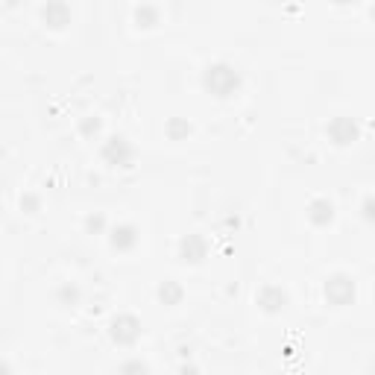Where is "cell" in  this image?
<instances>
[{"label": "cell", "mask_w": 375, "mask_h": 375, "mask_svg": "<svg viewBox=\"0 0 375 375\" xmlns=\"http://www.w3.org/2000/svg\"><path fill=\"white\" fill-rule=\"evenodd\" d=\"M112 244H115L118 249H129V246L135 244V229H132V226H118V229L112 232Z\"/></svg>", "instance_id": "30bf717a"}, {"label": "cell", "mask_w": 375, "mask_h": 375, "mask_svg": "<svg viewBox=\"0 0 375 375\" xmlns=\"http://www.w3.org/2000/svg\"><path fill=\"white\" fill-rule=\"evenodd\" d=\"M328 135L335 138L337 144H349V141H355L358 129H355V123L349 118H335L331 120V127H328Z\"/></svg>", "instance_id": "8992f818"}, {"label": "cell", "mask_w": 375, "mask_h": 375, "mask_svg": "<svg viewBox=\"0 0 375 375\" xmlns=\"http://www.w3.org/2000/svg\"><path fill=\"white\" fill-rule=\"evenodd\" d=\"M202 82H205V88L212 91V94L229 97V94L238 91L241 74H238V67H232V65H226V62H217V65H208V67H205Z\"/></svg>", "instance_id": "6da1fadb"}, {"label": "cell", "mask_w": 375, "mask_h": 375, "mask_svg": "<svg viewBox=\"0 0 375 375\" xmlns=\"http://www.w3.org/2000/svg\"><path fill=\"white\" fill-rule=\"evenodd\" d=\"M258 302H261L267 311H279V308H285V305H287V294H285L279 285H267V287H264L261 294H258Z\"/></svg>", "instance_id": "5b68a950"}, {"label": "cell", "mask_w": 375, "mask_h": 375, "mask_svg": "<svg viewBox=\"0 0 375 375\" xmlns=\"http://www.w3.org/2000/svg\"><path fill=\"white\" fill-rule=\"evenodd\" d=\"M308 217L314 220V223L323 226V223H328V220L335 217V205H331L328 200H314V202H311V212H308Z\"/></svg>", "instance_id": "9c48e42d"}, {"label": "cell", "mask_w": 375, "mask_h": 375, "mask_svg": "<svg viewBox=\"0 0 375 375\" xmlns=\"http://www.w3.org/2000/svg\"><path fill=\"white\" fill-rule=\"evenodd\" d=\"M364 217H367V220H375V197H369V200L364 202Z\"/></svg>", "instance_id": "4fadbf2b"}, {"label": "cell", "mask_w": 375, "mask_h": 375, "mask_svg": "<svg viewBox=\"0 0 375 375\" xmlns=\"http://www.w3.org/2000/svg\"><path fill=\"white\" fill-rule=\"evenodd\" d=\"M103 156L112 161V164H129V159H132V147H129V141L123 135H112L106 141V147H103Z\"/></svg>", "instance_id": "277c9868"}, {"label": "cell", "mask_w": 375, "mask_h": 375, "mask_svg": "<svg viewBox=\"0 0 375 375\" xmlns=\"http://www.w3.org/2000/svg\"><path fill=\"white\" fill-rule=\"evenodd\" d=\"M161 299H164V305L179 302V299H182V287L173 285V282H164V287H161Z\"/></svg>", "instance_id": "8fae6325"}, {"label": "cell", "mask_w": 375, "mask_h": 375, "mask_svg": "<svg viewBox=\"0 0 375 375\" xmlns=\"http://www.w3.org/2000/svg\"><path fill=\"white\" fill-rule=\"evenodd\" d=\"M179 253H182L185 261H200L205 255V241L200 238V234H188V238L182 241V246H179Z\"/></svg>", "instance_id": "52a82bcc"}, {"label": "cell", "mask_w": 375, "mask_h": 375, "mask_svg": "<svg viewBox=\"0 0 375 375\" xmlns=\"http://www.w3.org/2000/svg\"><path fill=\"white\" fill-rule=\"evenodd\" d=\"M120 375H147V364H141V360H127L120 367Z\"/></svg>", "instance_id": "7c38bea8"}, {"label": "cell", "mask_w": 375, "mask_h": 375, "mask_svg": "<svg viewBox=\"0 0 375 375\" xmlns=\"http://www.w3.org/2000/svg\"><path fill=\"white\" fill-rule=\"evenodd\" d=\"M138 335H141V323H138L135 317L120 314V317H115V319H112V337H115L118 343L129 346V343H135V340H138Z\"/></svg>", "instance_id": "3957f363"}, {"label": "cell", "mask_w": 375, "mask_h": 375, "mask_svg": "<svg viewBox=\"0 0 375 375\" xmlns=\"http://www.w3.org/2000/svg\"><path fill=\"white\" fill-rule=\"evenodd\" d=\"M41 18L53 26H62V24H67V18H71V9H67L65 3H47V6H41Z\"/></svg>", "instance_id": "ba28073f"}, {"label": "cell", "mask_w": 375, "mask_h": 375, "mask_svg": "<svg viewBox=\"0 0 375 375\" xmlns=\"http://www.w3.org/2000/svg\"><path fill=\"white\" fill-rule=\"evenodd\" d=\"M326 296L335 302V305H346V302L355 296V282H352L346 273L331 276V279L326 282Z\"/></svg>", "instance_id": "7a4b0ae2"}]
</instances>
